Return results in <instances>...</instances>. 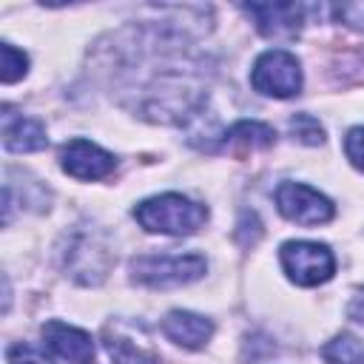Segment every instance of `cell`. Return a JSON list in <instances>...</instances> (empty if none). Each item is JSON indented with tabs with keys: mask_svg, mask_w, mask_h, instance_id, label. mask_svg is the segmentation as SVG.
Instances as JSON below:
<instances>
[{
	"mask_svg": "<svg viewBox=\"0 0 364 364\" xmlns=\"http://www.w3.org/2000/svg\"><path fill=\"white\" fill-rule=\"evenodd\" d=\"M276 208L282 210L284 219L296 222V225H324L333 219L336 208L333 202L318 193L316 188L310 185H301V182H282L276 188Z\"/></svg>",
	"mask_w": 364,
	"mask_h": 364,
	"instance_id": "6",
	"label": "cell"
},
{
	"mask_svg": "<svg viewBox=\"0 0 364 364\" xmlns=\"http://www.w3.org/2000/svg\"><path fill=\"white\" fill-rule=\"evenodd\" d=\"M28 68V57L14 48L11 43H3L0 46V80L9 85V82H17Z\"/></svg>",
	"mask_w": 364,
	"mask_h": 364,
	"instance_id": "15",
	"label": "cell"
},
{
	"mask_svg": "<svg viewBox=\"0 0 364 364\" xmlns=\"http://www.w3.org/2000/svg\"><path fill=\"white\" fill-rule=\"evenodd\" d=\"M321 355L327 364H364V341L350 333H338L321 347Z\"/></svg>",
	"mask_w": 364,
	"mask_h": 364,
	"instance_id": "13",
	"label": "cell"
},
{
	"mask_svg": "<svg viewBox=\"0 0 364 364\" xmlns=\"http://www.w3.org/2000/svg\"><path fill=\"white\" fill-rule=\"evenodd\" d=\"M105 347H108V355H111L114 364H156V355L154 353L142 350L139 344H134L125 336L105 333Z\"/></svg>",
	"mask_w": 364,
	"mask_h": 364,
	"instance_id": "14",
	"label": "cell"
},
{
	"mask_svg": "<svg viewBox=\"0 0 364 364\" xmlns=\"http://www.w3.org/2000/svg\"><path fill=\"white\" fill-rule=\"evenodd\" d=\"M46 128L31 117H17L9 105L3 108V145L11 154H28L46 148Z\"/></svg>",
	"mask_w": 364,
	"mask_h": 364,
	"instance_id": "11",
	"label": "cell"
},
{
	"mask_svg": "<svg viewBox=\"0 0 364 364\" xmlns=\"http://www.w3.org/2000/svg\"><path fill=\"white\" fill-rule=\"evenodd\" d=\"M290 131H293L304 145H321V142H324V128H321L318 119L310 117V114H296V117L290 119Z\"/></svg>",
	"mask_w": 364,
	"mask_h": 364,
	"instance_id": "16",
	"label": "cell"
},
{
	"mask_svg": "<svg viewBox=\"0 0 364 364\" xmlns=\"http://www.w3.org/2000/svg\"><path fill=\"white\" fill-rule=\"evenodd\" d=\"M162 333L179 347L199 350L213 336V321L199 313H191V310H171L162 318Z\"/></svg>",
	"mask_w": 364,
	"mask_h": 364,
	"instance_id": "10",
	"label": "cell"
},
{
	"mask_svg": "<svg viewBox=\"0 0 364 364\" xmlns=\"http://www.w3.org/2000/svg\"><path fill=\"white\" fill-rule=\"evenodd\" d=\"M205 259L199 253H162V256H139L131 264V273L145 287H179L196 282L205 273Z\"/></svg>",
	"mask_w": 364,
	"mask_h": 364,
	"instance_id": "3",
	"label": "cell"
},
{
	"mask_svg": "<svg viewBox=\"0 0 364 364\" xmlns=\"http://www.w3.org/2000/svg\"><path fill=\"white\" fill-rule=\"evenodd\" d=\"M273 139H276V134H273L270 125L253 122V119H242V122H236V125H230L225 131L222 145L247 151V148H267V145H273Z\"/></svg>",
	"mask_w": 364,
	"mask_h": 364,
	"instance_id": "12",
	"label": "cell"
},
{
	"mask_svg": "<svg viewBox=\"0 0 364 364\" xmlns=\"http://www.w3.org/2000/svg\"><path fill=\"white\" fill-rule=\"evenodd\" d=\"M6 361H9V364H51V358H48L40 347H34V344H28V341L11 344V347L6 350Z\"/></svg>",
	"mask_w": 364,
	"mask_h": 364,
	"instance_id": "17",
	"label": "cell"
},
{
	"mask_svg": "<svg viewBox=\"0 0 364 364\" xmlns=\"http://www.w3.org/2000/svg\"><path fill=\"white\" fill-rule=\"evenodd\" d=\"M336 14L353 26H364V3H344V6H336Z\"/></svg>",
	"mask_w": 364,
	"mask_h": 364,
	"instance_id": "19",
	"label": "cell"
},
{
	"mask_svg": "<svg viewBox=\"0 0 364 364\" xmlns=\"http://www.w3.org/2000/svg\"><path fill=\"white\" fill-rule=\"evenodd\" d=\"M344 154H347V159H350L355 168L364 171V125H358V128H353V131L347 134V139H344Z\"/></svg>",
	"mask_w": 364,
	"mask_h": 364,
	"instance_id": "18",
	"label": "cell"
},
{
	"mask_svg": "<svg viewBox=\"0 0 364 364\" xmlns=\"http://www.w3.org/2000/svg\"><path fill=\"white\" fill-rule=\"evenodd\" d=\"M242 9L256 20V28L264 37L284 40V37H296L299 28H301L304 6H296V3H250V6H242Z\"/></svg>",
	"mask_w": 364,
	"mask_h": 364,
	"instance_id": "8",
	"label": "cell"
},
{
	"mask_svg": "<svg viewBox=\"0 0 364 364\" xmlns=\"http://www.w3.org/2000/svg\"><path fill=\"white\" fill-rule=\"evenodd\" d=\"M63 256H65V270L82 284H100L114 259L108 250L105 233L88 225H82L68 239V247L63 250Z\"/></svg>",
	"mask_w": 364,
	"mask_h": 364,
	"instance_id": "2",
	"label": "cell"
},
{
	"mask_svg": "<svg viewBox=\"0 0 364 364\" xmlns=\"http://www.w3.org/2000/svg\"><path fill=\"white\" fill-rule=\"evenodd\" d=\"M250 82L264 97L287 100V97H296L301 91V65L290 51L270 48L253 63Z\"/></svg>",
	"mask_w": 364,
	"mask_h": 364,
	"instance_id": "4",
	"label": "cell"
},
{
	"mask_svg": "<svg viewBox=\"0 0 364 364\" xmlns=\"http://www.w3.org/2000/svg\"><path fill=\"white\" fill-rule=\"evenodd\" d=\"M350 316L364 324V290H358V293L353 296V301H350Z\"/></svg>",
	"mask_w": 364,
	"mask_h": 364,
	"instance_id": "20",
	"label": "cell"
},
{
	"mask_svg": "<svg viewBox=\"0 0 364 364\" xmlns=\"http://www.w3.org/2000/svg\"><path fill=\"white\" fill-rule=\"evenodd\" d=\"M46 344L68 364H94V341L85 330L63 324V321H46L43 324Z\"/></svg>",
	"mask_w": 364,
	"mask_h": 364,
	"instance_id": "9",
	"label": "cell"
},
{
	"mask_svg": "<svg viewBox=\"0 0 364 364\" xmlns=\"http://www.w3.org/2000/svg\"><path fill=\"white\" fill-rule=\"evenodd\" d=\"M134 219L148 230V233H168V236H188L196 233L205 219L208 208L182 196V193H162L139 202L134 208Z\"/></svg>",
	"mask_w": 364,
	"mask_h": 364,
	"instance_id": "1",
	"label": "cell"
},
{
	"mask_svg": "<svg viewBox=\"0 0 364 364\" xmlns=\"http://www.w3.org/2000/svg\"><path fill=\"white\" fill-rule=\"evenodd\" d=\"M60 165L74 179H102L114 171L117 159L88 139H71L60 151Z\"/></svg>",
	"mask_w": 364,
	"mask_h": 364,
	"instance_id": "7",
	"label": "cell"
},
{
	"mask_svg": "<svg viewBox=\"0 0 364 364\" xmlns=\"http://www.w3.org/2000/svg\"><path fill=\"white\" fill-rule=\"evenodd\" d=\"M279 256H282V267L290 276V282L301 287L324 284L336 273L333 250L318 242H284Z\"/></svg>",
	"mask_w": 364,
	"mask_h": 364,
	"instance_id": "5",
	"label": "cell"
}]
</instances>
